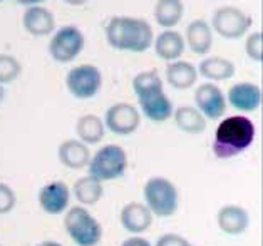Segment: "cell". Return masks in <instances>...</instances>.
I'll list each match as a JSON object with an SVG mask.
<instances>
[{
  "instance_id": "obj_13",
  "label": "cell",
  "mask_w": 263,
  "mask_h": 246,
  "mask_svg": "<svg viewBox=\"0 0 263 246\" xmlns=\"http://www.w3.org/2000/svg\"><path fill=\"white\" fill-rule=\"evenodd\" d=\"M70 199L69 186L64 181H52V183L41 187L39 204L47 215H61L67 210Z\"/></svg>"
},
{
  "instance_id": "obj_28",
  "label": "cell",
  "mask_w": 263,
  "mask_h": 246,
  "mask_svg": "<svg viewBox=\"0 0 263 246\" xmlns=\"http://www.w3.org/2000/svg\"><path fill=\"white\" fill-rule=\"evenodd\" d=\"M245 52L252 61L261 62L263 61V34L261 32H253L245 41Z\"/></svg>"
},
{
  "instance_id": "obj_35",
  "label": "cell",
  "mask_w": 263,
  "mask_h": 246,
  "mask_svg": "<svg viewBox=\"0 0 263 246\" xmlns=\"http://www.w3.org/2000/svg\"><path fill=\"white\" fill-rule=\"evenodd\" d=\"M4 97H5V89H4V86H2V84H0V104H2Z\"/></svg>"
},
{
  "instance_id": "obj_31",
  "label": "cell",
  "mask_w": 263,
  "mask_h": 246,
  "mask_svg": "<svg viewBox=\"0 0 263 246\" xmlns=\"http://www.w3.org/2000/svg\"><path fill=\"white\" fill-rule=\"evenodd\" d=\"M121 246H151V243L147 241L146 238H141V236H133V238H127L126 241L121 244Z\"/></svg>"
},
{
  "instance_id": "obj_34",
  "label": "cell",
  "mask_w": 263,
  "mask_h": 246,
  "mask_svg": "<svg viewBox=\"0 0 263 246\" xmlns=\"http://www.w3.org/2000/svg\"><path fill=\"white\" fill-rule=\"evenodd\" d=\"M37 246H62L61 243H55V241H42V243H39Z\"/></svg>"
},
{
  "instance_id": "obj_2",
  "label": "cell",
  "mask_w": 263,
  "mask_h": 246,
  "mask_svg": "<svg viewBox=\"0 0 263 246\" xmlns=\"http://www.w3.org/2000/svg\"><path fill=\"white\" fill-rule=\"evenodd\" d=\"M256 129L247 116H230L218 124L213 138V154L218 159H230L245 153L255 141Z\"/></svg>"
},
{
  "instance_id": "obj_30",
  "label": "cell",
  "mask_w": 263,
  "mask_h": 246,
  "mask_svg": "<svg viewBox=\"0 0 263 246\" xmlns=\"http://www.w3.org/2000/svg\"><path fill=\"white\" fill-rule=\"evenodd\" d=\"M186 244H188L186 238L175 235V233H166V235L159 236L156 241V246H186Z\"/></svg>"
},
{
  "instance_id": "obj_20",
  "label": "cell",
  "mask_w": 263,
  "mask_h": 246,
  "mask_svg": "<svg viewBox=\"0 0 263 246\" xmlns=\"http://www.w3.org/2000/svg\"><path fill=\"white\" fill-rule=\"evenodd\" d=\"M198 79V70L191 62L188 61H173L170 66L166 67V81L171 87L184 90L195 86Z\"/></svg>"
},
{
  "instance_id": "obj_15",
  "label": "cell",
  "mask_w": 263,
  "mask_h": 246,
  "mask_svg": "<svg viewBox=\"0 0 263 246\" xmlns=\"http://www.w3.org/2000/svg\"><path fill=\"white\" fill-rule=\"evenodd\" d=\"M216 223L223 233L236 236L247 231L250 224V215L245 208H241L238 204H227L218 211Z\"/></svg>"
},
{
  "instance_id": "obj_5",
  "label": "cell",
  "mask_w": 263,
  "mask_h": 246,
  "mask_svg": "<svg viewBox=\"0 0 263 246\" xmlns=\"http://www.w3.org/2000/svg\"><path fill=\"white\" fill-rule=\"evenodd\" d=\"M89 174L96 179L112 181L124 176L127 169V154L118 144H106L89 159Z\"/></svg>"
},
{
  "instance_id": "obj_23",
  "label": "cell",
  "mask_w": 263,
  "mask_h": 246,
  "mask_svg": "<svg viewBox=\"0 0 263 246\" xmlns=\"http://www.w3.org/2000/svg\"><path fill=\"white\" fill-rule=\"evenodd\" d=\"M183 14V0H158L155 5V21L163 29L176 27L181 22Z\"/></svg>"
},
{
  "instance_id": "obj_14",
  "label": "cell",
  "mask_w": 263,
  "mask_h": 246,
  "mask_svg": "<svg viewBox=\"0 0 263 246\" xmlns=\"http://www.w3.org/2000/svg\"><path fill=\"white\" fill-rule=\"evenodd\" d=\"M24 29L34 37L49 35L55 29V18L54 14L49 9L42 5H30L25 9L22 17Z\"/></svg>"
},
{
  "instance_id": "obj_37",
  "label": "cell",
  "mask_w": 263,
  "mask_h": 246,
  "mask_svg": "<svg viewBox=\"0 0 263 246\" xmlns=\"http://www.w3.org/2000/svg\"><path fill=\"white\" fill-rule=\"evenodd\" d=\"M186 246H191V244H190V243H188V244H186Z\"/></svg>"
},
{
  "instance_id": "obj_26",
  "label": "cell",
  "mask_w": 263,
  "mask_h": 246,
  "mask_svg": "<svg viewBox=\"0 0 263 246\" xmlns=\"http://www.w3.org/2000/svg\"><path fill=\"white\" fill-rule=\"evenodd\" d=\"M158 89H164V84L161 75H159L156 70H144V72H139L136 77L133 79V90L136 97L151 92V90H158Z\"/></svg>"
},
{
  "instance_id": "obj_1",
  "label": "cell",
  "mask_w": 263,
  "mask_h": 246,
  "mask_svg": "<svg viewBox=\"0 0 263 246\" xmlns=\"http://www.w3.org/2000/svg\"><path fill=\"white\" fill-rule=\"evenodd\" d=\"M106 41L112 49L123 52H146L155 41L151 24L144 18L116 15L106 25Z\"/></svg>"
},
{
  "instance_id": "obj_12",
  "label": "cell",
  "mask_w": 263,
  "mask_h": 246,
  "mask_svg": "<svg viewBox=\"0 0 263 246\" xmlns=\"http://www.w3.org/2000/svg\"><path fill=\"white\" fill-rule=\"evenodd\" d=\"M227 102L241 112H255L261 104V87L255 82H238L230 87Z\"/></svg>"
},
{
  "instance_id": "obj_29",
  "label": "cell",
  "mask_w": 263,
  "mask_h": 246,
  "mask_svg": "<svg viewBox=\"0 0 263 246\" xmlns=\"http://www.w3.org/2000/svg\"><path fill=\"white\" fill-rule=\"evenodd\" d=\"M15 206V193L14 190L5 184L0 183V215H7Z\"/></svg>"
},
{
  "instance_id": "obj_36",
  "label": "cell",
  "mask_w": 263,
  "mask_h": 246,
  "mask_svg": "<svg viewBox=\"0 0 263 246\" xmlns=\"http://www.w3.org/2000/svg\"><path fill=\"white\" fill-rule=\"evenodd\" d=\"M2 2H4V0H0V4H2Z\"/></svg>"
},
{
  "instance_id": "obj_21",
  "label": "cell",
  "mask_w": 263,
  "mask_h": 246,
  "mask_svg": "<svg viewBox=\"0 0 263 246\" xmlns=\"http://www.w3.org/2000/svg\"><path fill=\"white\" fill-rule=\"evenodd\" d=\"M196 70L198 75L204 77L206 81H228L235 75L236 67L232 61L224 59V57L211 55L203 59Z\"/></svg>"
},
{
  "instance_id": "obj_32",
  "label": "cell",
  "mask_w": 263,
  "mask_h": 246,
  "mask_svg": "<svg viewBox=\"0 0 263 246\" xmlns=\"http://www.w3.org/2000/svg\"><path fill=\"white\" fill-rule=\"evenodd\" d=\"M17 4H21V5H27V7H30V5H41L44 4L46 0H15Z\"/></svg>"
},
{
  "instance_id": "obj_8",
  "label": "cell",
  "mask_w": 263,
  "mask_h": 246,
  "mask_svg": "<svg viewBox=\"0 0 263 246\" xmlns=\"http://www.w3.org/2000/svg\"><path fill=\"white\" fill-rule=\"evenodd\" d=\"M66 86L70 96L76 99H92L102 87V74L92 64H81L67 72Z\"/></svg>"
},
{
  "instance_id": "obj_17",
  "label": "cell",
  "mask_w": 263,
  "mask_h": 246,
  "mask_svg": "<svg viewBox=\"0 0 263 246\" xmlns=\"http://www.w3.org/2000/svg\"><path fill=\"white\" fill-rule=\"evenodd\" d=\"M153 223V213L143 203H129L121 210V224L133 235H141L149 230Z\"/></svg>"
},
{
  "instance_id": "obj_7",
  "label": "cell",
  "mask_w": 263,
  "mask_h": 246,
  "mask_svg": "<svg viewBox=\"0 0 263 246\" xmlns=\"http://www.w3.org/2000/svg\"><path fill=\"white\" fill-rule=\"evenodd\" d=\"M86 39L76 25H64L55 32L49 42V54L55 62H72L84 49Z\"/></svg>"
},
{
  "instance_id": "obj_18",
  "label": "cell",
  "mask_w": 263,
  "mask_h": 246,
  "mask_svg": "<svg viewBox=\"0 0 263 246\" xmlns=\"http://www.w3.org/2000/svg\"><path fill=\"white\" fill-rule=\"evenodd\" d=\"M153 45H155V52L159 59L168 61V62L181 59L184 47H186L184 37L175 29H164L161 34L153 41Z\"/></svg>"
},
{
  "instance_id": "obj_27",
  "label": "cell",
  "mask_w": 263,
  "mask_h": 246,
  "mask_svg": "<svg viewBox=\"0 0 263 246\" xmlns=\"http://www.w3.org/2000/svg\"><path fill=\"white\" fill-rule=\"evenodd\" d=\"M22 74V66L17 57L10 54H0V84H12Z\"/></svg>"
},
{
  "instance_id": "obj_22",
  "label": "cell",
  "mask_w": 263,
  "mask_h": 246,
  "mask_svg": "<svg viewBox=\"0 0 263 246\" xmlns=\"http://www.w3.org/2000/svg\"><path fill=\"white\" fill-rule=\"evenodd\" d=\"M104 121L96 114H84L76 122V134L84 144H98L104 139Z\"/></svg>"
},
{
  "instance_id": "obj_10",
  "label": "cell",
  "mask_w": 263,
  "mask_h": 246,
  "mask_svg": "<svg viewBox=\"0 0 263 246\" xmlns=\"http://www.w3.org/2000/svg\"><path fill=\"white\" fill-rule=\"evenodd\" d=\"M195 104L206 119H220L227 112V97L215 82H204L196 87Z\"/></svg>"
},
{
  "instance_id": "obj_4",
  "label": "cell",
  "mask_w": 263,
  "mask_h": 246,
  "mask_svg": "<svg viewBox=\"0 0 263 246\" xmlns=\"http://www.w3.org/2000/svg\"><path fill=\"white\" fill-rule=\"evenodd\" d=\"M67 235L78 246H98L102 238L99 221L84 206H74L64 216Z\"/></svg>"
},
{
  "instance_id": "obj_9",
  "label": "cell",
  "mask_w": 263,
  "mask_h": 246,
  "mask_svg": "<svg viewBox=\"0 0 263 246\" xmlns=\"http://www.w3.org/2000/svg\"><path fill=\"white\" fill-rule=\"evenodd\" d=\"M141 124V114L138 107L129 102H118L106 111L104 127L116 136H131Z\"/></svg>"
},
{
  "instance_id": "obj_3",
  "label": "cell",
  "mask_w": 263,
  "mask_h": 246,
  "mask_svg": "<svg viewBox=\"0 0 263 246\" xmlns=\"http://www.w3.org/2000/svg\"><path fill=\"white\" fill-rule=\"evenodd\" d=\"M144 201L153 216H173L178 210V190L175 183L163 176L149 178L144 184Z\"/></svg>"
},
{
  "instance_id": "obj_33",
  "label": "cell",
  "mask_w": 263,
  "mask_h": 246,
  "mask_svg": "<svg viewBox=\"0 0 263 246\" xmlns=\"http://www.w3.org/2000/svg\"><path fill=\"white\" fill-rule=\"evenodd\" d=\"M62 2L67 4V5H72V7H81V5L87 4L89 0H62Z\"/></svg>"
},
{
  "instance_id": "obj_25",
  "label": "cell",
  "mask_w": 263,
  "mask_h": 246,
  "mask_svg": "<svg viewBox=\"0 0 263 246\" xmlns=\"http://www.w3.org/2000/svg\"><path fill=\"white\" fill-rule=\"evenodd\" d=\"M104 194L102 183L94 176H82L74 183V196L82 206H94Z\"/></svg>"
},
{
  "instance_id": "obj_6",
  "label": "cell",
  "mask_w": 263,
  "mask_h": 246,
  "mask_svg": "<svg viewBox=\"0 0 263 246\" xmlns=\"http://www.w3.org/2000/svg\"><path fill=\"white\" fill-rule=\"evenodd\" d=\"M253 18L247 12L235 7V5H224L215 10L211 17V30H215L218 35L228 41L241 39L247 35L248 29L252 27Z\"/></svg>"
},
{
  "instance_id": "obj_16",
  "label": "cell",
  "mask_w": 263,
  "mask_h": 246,
  "mask_svg": "<svg viewBox=\"0 0 263 246\" xmlns=\"http://www.w3.org/2000/svg\"><path fill=\"white\" fill-rule=\"evenodd\" d=\"M184 44H188L191 52H195L196 55H206L213 45L211 25L203 18H196V21L190 22V25L186 27Z\"/></svg>"
},
{
  "instance_id": "obj_24",
  "label": "cell",
  "mask_w": 263,
  "mask_h": 246,
  "mask_svg": "<svg viewBox=\"0 0 263 246\" xmlns=\"http://www.w3.org/2000/svg\"><path fill=\"white\" fill-rule=\"evenodd\" d=\"M178 129L186 134H201L206 129V118L195 106H181L173 111Z\"/></svg>"
},
{
  "instance_id": "obj_11",
  "label": "cell",
  "mask_w": 263,
  "mask_h": 246,
  "mask_svg": "<svg viewBox=\"0 0 263 246\" xmlns=\"http://www.w3.org/2000/svg\"><path fill=\"white\" fill-rule=\"evenodd\" d=\"M136 99L143 114L149 121L156 122V124L168 121L173 116V111H175L171 99L164 94V89L151 90V92L139 96Z\"/></svg>"
},
{
  "instance_id": "obj_19",
  "label": "cell",
  "mask_w": 263,
  "mask_h": 246,
  "mask_svg": "<svg viewBox=\"0 0 263 246\" xmlns=\"http://www.w3.org/2000/svg\"><path fill=\"white\" fill-rule=\"evenodd\" d=\"M61 163L69 167V169H82L89 164L91 153H89L87 144H84L79 139H67L57 149Z\"/></svg>"
}]
</instances>
